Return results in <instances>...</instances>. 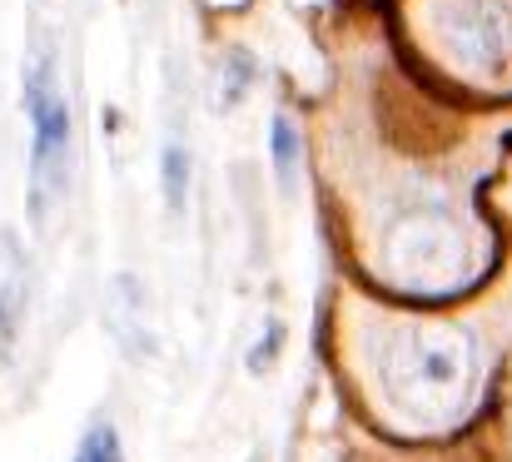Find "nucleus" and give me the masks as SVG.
I'll use <instances>...</instances> for the list:
<instances>
[{"label":"nucleus","instance_id":"4","mask_svg":"<svg viewBox=\"0 0 512 462\" xmlns=\"http://www.w3.org/2000/svg\"><path fill=\"white\" fill-rule=\"evenodd\" d=\"M184 194H189V159L179 145H165V204L184 209Z\"/></svg>","mask_w":512,"mask_h":462},{"label":"nucleus","instance_id":"3","mask_svg":"<svg viewBox=\"0 0 512 462\" xmlns=\"http://www.w3.org/2000/svg\"><path fill=\"white\" fill-rule=\"evenodd\" d=\"M70 462H125V453H120V433H115L110 423H95V428L85 433L80 453Z\"/></svg>","mask_w":512,"mask_h":462},{"label":"nucleus","instance_id":"5","mask_svg":"<svg viewBox=\"0 0 512 462\" xmlns=\"http://www.w3.org/2000/svg\"><path fill=\"white\" fill-rule=\"evenodd\" d=\"M279 343H284V328H279V323H269L264 343L249 353V368H254V373H259V368H269V363H274V353H279Z\"/></svg>","mask_w":512,"mask_h":462},{"label":"nucleus","instance_id":"1","mask_svg":"<svg viewBox=\"0 0 512 462\" xmlns=\"http://www.w3.org/2000/svg\"><path fill=\"white\" fill-rule=\"evenodd\" d=\"M25 105H30V120H35V219H40V209H45L40 199L60 179L65 150H70V110H65V95H60L50 65H35Z\"/></svg>","mask_w":512,"mask_h":462},{"label":"nucleus","instance_id":"2","mask_svg":"<svg viewBox=\"0 0 512 462\" xmlns=\"http://www.w3.org/2000/svg\"><path fill=\"white\" fill-rule=\"evenodd\" d=\"M274 169H279V184L284 189H294V169H299V135H294V125L279 115L274 120Z\"/></svg>","mask_w":512,"mask_h":462}]
</instances>
